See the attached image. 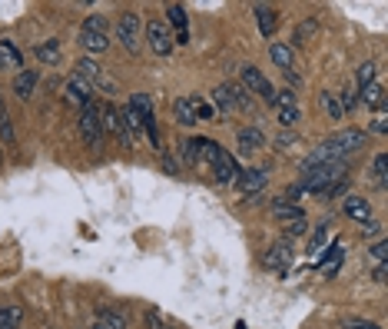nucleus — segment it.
<instances>
[{
  "mask_svg": "<svg viewBox=\"0 0 388 329\" xmlns=\"http://www.w3.org/2000/svg\"><path fill=\"white\" fill-rule=\"evenodd\" d=\"M110 23H107V17L103 13H90L83 23H80V47H83L86 54H103L110 47Z\"/></svg>",
  "mask_w": 388,
  "mask_h": 329,
  "instance_id": "nucleus-1",
  "label": "nucleus"
},
{
  "mask_svg": "<svg viewBox=\"0 0 388 329\" xmlns=\"http://www.w3.org/2000/svg\"><path fill=\"white\" fill-rule=\"evenodd\" d=\"M325 146H329V154H332V160H348V156H355L362 146L368 143V133L358 130V127H342L339 133H332L329 140H322Z\"/></svg>",
  "mask_w": 388,
  "mask_h": 329,
  "instance_id": "nucleus-2",
  "label": "nucleus"
},
{
  "mask_svg": "<svg viewBox=\"0 0 388 329\" xmlns=\"http://www.w3.org/2000/svg\"><path fill=\"white\" fill-rule=\"evenodd\" d=\"M76 130H80V137H83V143L90 146V150H97V146H103V117H100V103L97 100H90L86 107H80V117H76Z\"/></svg>",
  "mask_w": 388,
  "mask_h": 329,
  "instance_id": "nucleus-3",
  "label": "nucleus"
},
{
  "mask_svg": "<svg viewBox=\"0 0 388 329\" xmlns=\"http://www.w3.org/2000/svg\"><path fill=\"white\" fill-rule=\"evenodd\" d=\"M113 40H119V47L127 50V54H136L140 50V40H143V21L136 11H127L119 13L117 21V37Z\"/></svg>",
  "mask_w": 388,
  "mask_h": 329,
  "instance_id": "nucleus-4",
  "label": "nucleus"
},
{
  "mask_svg": "<svg viewBox=\"0 0 388 329\" xmlns=\"http://www.w3.org/2000/svg\"><path fill=\"white\" fill-rule=\"evenodd\" d=\"M239 87L249 90V93H256V97H262V103H276V87H272L269 77L252 64L239 67Z\"/></svg>",
  "mask_w": 388,
  "mask_h": 329,
  "instance_id": "nucleus-5",
  "label": "nucleus"
},
{
  "mask_svg": "<svg viewBox=\"0 0 388 329\" xmlns=\"http://www.w3.org/2000/svg\"><path fill=\"white\" fill-rule=\"evenodd\" d=\"M213 107L216 113H233V110L249 107V93L239 83H219L213 93Z\"/></svg>",
  "mask_w": 388,
  "mask_h": 329,
  "instance_id": "nucleus-6",
  "label": "nucleus"
},
{
  "mask_svg": "<svg viewBox=\"0 0 388 329\" xmlns=\"http://www.w3.org/2000/svg\"><path fill=\"white\" fill-rule=\"evenodd\" d=\"M100 117H103V133H110L113 140L119 143V146H133V137L127 133V127H123V113H119L117 103H100Z\"/></svg>",
  "mask_w": 388,
  "mask_h": 329,
  "instance_id": "nucleus-7",
  "label": "nucleus"
},
{
  "mask_svg": "<svg viewBox=\"0 0 388 329\" xmlns=\"http://www.w3.org/2000/svg\"><path fill=\"white\" fill-rule=\"evenodd\" d=\"M209 170H213V176H216V183H223V187H229V183H236L239 180V173H242V170H239V160L233 154H229L226 146H219V150H216V156L213 160H209Z\"/></svg>",
  "mask_w": 388,
  "mask_h": 329,
  "instance_id": "nucleus-8",
  "label": "nucleus"
},
{
  "mask_svg": "<svg viewBox=\"0 0 388 329\" xmlns=\"http://www.w3.org/2000/svg\"><path fill=\"white\" fill-rule=\"evenodd\" d=\"M143 33H146V44H150V50L156 57H170L172 54V33L170 27H166V21H150L146 27H143Z\"/></svg>",
  "mask_w": 388,
  "mask_h": 329,
  "instance_id": "nucleus-9",
  "label": "nucleus"
},
{
  "mask_svg": "<svg viewBox=\"0 0 388 329\" xmlns=\"http://www.w3.org/2000/svg\"><path fill=\"white\" fill-rule=\"evenodd\" d=\"M262 263H266V270H272L276 276L289 273V266H292V246H289V240L272 243L269 250H266V256H262Z\"/></svg>",
  "mask_w": 388,
  "mask_h": 329,
  "instance_id": "nucleus-10",
  "label": "nucleus"
},
{
  "mask_svg": "<svg viewBox=\"0 0 388 329\" xmlns=\"http://www.w3.org/2000/svg\"><path fill=\"white\" fill-rule=\"evenodd\" d=\"M64 100L70 103V107L80 110V107H86V103L93 100V87H90L83 77H76V74H74V77L64 83Z\"/></svg>",
  "mask_w": 388,
  "mask_h": 329,
  "instance_id": "nucleus-11",
  "label": "nucleus"
},
{
  "mask_svg": "<svg viewBox=\"0 0 388 329\" xmlns=\"http://www.w3.org/2000/svg\"><path fill=\"white\" fill-rule=\"evenodd\" d=\"M166 21H170V27L176 33H172V44H189V17H186V7H180V4H170L166 7Z\"/></svg>",
  "mask_w": 388,
  "mask_h": 329,
  "instance_id": "nucleus-12",
  "label": "nucleus"
},
{
  "mask_svg": "<svg viewBox=\"0 0 388 329\" xmlns=\"http://www.w3.org/2000/svg\"><path fill=\"white\" fill-rule=\"evenodd\" d=\"M319 270H322L325 276H335L339 270H342V263H345V250H342V243H329V250H322L319 256L312 260Z\"/></svg>",
  "mask_w": 388,
  "mask_h": 329,
  "instance_id": "nucleus-13",
  "label": "nucleus"
},
{
  "mask_svg": "<svg viewBox=\"0 0 388 329\" xmlns=\"http://www.w3.org/2000/svg\"><path fill=\"white\" fill-rule=\"evenodd\" d=\"M266 183H269V176H266V170H242L236 180V187L246 193V200H256L262 190H266Z\"/></svg>",
  "mask_w": 388,
  "mask_h": 329,
  "instance_id": "nucleus-14",
  "label": "nucleus"
},
{
  "mask_svg": "<svg viewBox=\"0 0 388 329\" xmlns=\"http://www.w3.org/2000/svg\"><path fill=\"white\" fill-rule=\"evenodd\" d=\"M236 146H239V154H242V156L259 154V150L266 146V133L259 130V127H242L239 137H236Z\"/></svg>",
  "mask_w": 388,
  "mask_h": 329,
  "instance_id": "nucleus-15",
  "label": "nucleus"
},
{
  "mask_svg": "<svg viewBox=\"0 0 388 329\" xmlns=\"http://www.w3.org/2000/svg\"><path fill=\"white\" fill-rule=\"evenodd\" d=\"M252 13H256L259 33H262V37H272V33H276V23H279V13H276V7H269V4H256V7H252Z\"/></svg>",
  "mask_w": 388,
  "mask_h": 329,
  "instance_id": "nucleus-16",
  "label": "nucleus"
},
{
  "mask_svg": "<svg viewBox=\"0 0 388 329\" xmlns=\"http://www.w3.org/2000/svg\"><path fill=\"white\" fill-rule=\"evenodd\" d=\"M37 70H27V67H23L20 74H17V77H13V97L17 100H30L33 97V90H37Z\"/></svg>",
  "mask_w": 388,
  "mask_h": 329,
  "instance_id": "nucleus-17",
  "label": "nucleus"
},
{
  "mask_svg": "<svg viewBox=\"0 0 388 329\" xmlns=\"http://www.w3.org/2000/svg\"><path fill=\"white\" fill-rule=\"evenodd\" d=\"M345 217L355 219V223H368L372 219V203L365 197H345Z\"/></svg>",
  "mask_w": 388,
  "mask_h": 329,
  "instance_id": "nucleus-18",
  "label": "nucleus"
},
{
  "mask_svg": "<svg viewBox=\"0 0 388 329\" xmlns=\"http://www.w3.org/2000/svg\"><path fill=\"white\" fill-rule=\"evenodd\" d=\"M0 67L4 70H17V74L23 70V54L13 40H0Z\"/></svg>",
  "mask_w": 388,
  "mask_h": 329,
  "instance_id": "nucleus-19",
  "label": "nucleus"
},
{
  "mask_svg": "<svg viewBox=\"0 0 388 329\" xmlns=\"http://www.w3.org/2000/svg\"><path fill=\"white\" fill-rule=\"evenodd\" d=\"M269 57H272V64L279 67L282 74H289L292 67H295V50H292V44H282V40H276V44L269 47Z\"/></svg>",
  "mask_w": 388,
  "mask_h": 329,
  "instance_id": "nucleus-20",
  "label": "nucleus"
},
{
  "mask_svg": "<svg viewBox=\"0 0 388 329\" xmlns=\"http://www.w3.org/2000/svg\"><path fill=\"white\" fill-rule=\"evenodd\" d=\"M97 326H103V329H127V313H119L117 306H100L97 309Z\"/></svg>",
  "mask_w": 388,
  "mask_h": 329,
  "instance_id": "nucleus-21",
  "label": "nucleus"
},
{
  "mask_svg": "<svg viewBox=\"0 0 388 329\" xmlns=\"http://www.w3.org/2000/svg\"><path fill=\"white\" fill-rule=\"evenodd\" d=\"M60 40H43V44H37L33 47V57L40 60V64H47V67H57L60 64Z\"/></svg>",
  "mask_w": 388,
  "mask_h": 329,
  "instance_id": "nucleus-22",
  "label": "nucleus"
},
{
  "mask_svg": "<svg viewBox=\"0 0 388 329\" xmlns=\"http://www.w3.org/2000/svg\"><path fill=\"white\" fill-rule=\"evenodd\" d=\"M76 77H83L86 83H90V87H97V83H100L103 77H107V74H103V67H97V60L83 57V60L76 64Z\"/></svg>",
  "mask_w": 388,
  "mask_h": 329,
  "instance_id": "nucleus-23",
  "label": "nucleus"
},
{
  "mask_svg": "<svg viewBox=\"0 0 388 329\" xmlns=\"http://www.w3.org/2000/svg\"><path fill=\"white\" fill-rule=\"evenodd\" d=\"M319 100H322V107H325V113H329V120H345V107H342V100H339V93H335V90H322V93H319Z\"/></svg>",
  "mask_w": 388,
  "mask_h": 329,
  "instance_id": "nucleus-24",
  "label": "nucleus"
},
{
  "mask_svg": "<svg viewBox=\"0 0 388 329\" xmlns=\"http://www.w3.org/2000/svg\"><path fill=\"white\" fill-rule=\"evenodd\" d=\"M172 113H176V123H183V127H196V113H193V103L189 97H176L172 100Z\"/></svg>",
  "mask_w": 388,
  "mask_h": 329,
  "instance_id": "nucleus-25",
  "label": "nucleus"
},
{
  "mask_svg": "<svg viewBox=\"0 0 388 329\" xmlns=\"http://www.w3.org/2000/svg\"><path fill=\"white\" fill-rule=\"evenodd\" d=\"M272 217L282 219V223H289V219H302L305 213H302L295 203H289V200H272Z\"/></svg>",
  "mask_w": 388,
  "mask_h": 329,
  "instance_id": "nucleus-26",
  "label": "nucleus"
},
{
  "mask_svg": "<svg viewBox=\"0 0 388 329\" xmlns=\"http://www.w3.org/2000/svg\"><path fill=\"white\" fill-rule=\"evenodd\" d=\"M358 100H362L368 110H382V107H385V87H382V83L375 80L372 87L362 90V97H358Z\"/></svg>",
  "mask_w": 388,
  "mask_h": 329,
  "instance_id": "nucleus-27",
  "label": "nucleus"
},
{
  "mask_svg": "<svg viewBox=\"0 0 388 329\" xmlns=\"http://www.w3.org/2000/svg\"><path fill=\"white\" fill-rule=\"evenodd\" d=\"M325 243H329V223H319L312 230V236H309V256H312V260L325 250Z\"/></svg>",
  "mask_w": 388,
  "mask_h": 329,
  "instance_id": "nucleus-28",
  "label": "nucleus"
},
{
  "mask_svg": "<svg viewBox=\"0 0 388 329\" xmlns=\"http://www.w3.org/2000/svg\"><path fill=\"white\" fill-rule=\"evenodd\" d=\"M129 107L140 113V120H153L156 113H153V100H150V93H133V97L127 100Z\"/></svg>",
  "mask_w": 388,
  "mask_h": 329,
  "instance_id": "nucleus-29",
  "label": "nucleus"
},
{
  "mask_svg": "<svg viewBox=\"0 0 388 329\" xmlns=\"http://www.w3.org/2000/svg\"><path fill=\"white\" fill-rule=\"evenodd\" d=\"M375 64H372V60H365V64L358 67L355 70V93H362V90L365 87H372V83H375Z\"/></svg>",
  "mask_w": 388,
  "mask_h": 329,
  "instance_id": "nucleus-30",
  "label": "nucleus"
},
{
  "mask_svg": "<svg viewBox=\"0 0 388 329\" xmlns=\"http://www.w3.org/2000/svg\"><path fill=\"white\" fill-rule=\"evenodd\" d=\"M315 30H319V23H315V17H305V21L295 27V37H292V44L295 47H302V44H309L315 37Z\"/></svg>",
  "mask_w": 388,
  "mask_h": 329,
  "instance_id": "nucleus-31",
  "label": "nucleus"
},
{
  "mask_svg": "<svg viewBox=\"0 0 388 329\" xmlns=\"http://www.w3.org/2000/svg\"><path fill=\"white\" fill-rule=\"evenodd\" d=\"M189 103H193L196 120H216V117H219V113H216V107H213V100H206V97H189Z\"/></svg>",
  "mask_w": 388,
  "mask_h": 329,
  "instance_id": "nucleus-32",
  "label": "nucleus"
},
{
  "mask_svg": "<svg viewBox=\"0 0 388 329\" xmlns=\"http://www.w3.org/2000/svg\"><path fill=\"white\" fill-rule=\"evenodd\" d=\"M23 313L20 306H0V329H20Z\"/></svg>",
  "mask_w": 388,
  "mask_h": 329,
  "instance_id": "nucleus-33",
  "label": "nucleus"
},
{
  "mask_svg": "<svg viewBox=\"0 0 388 329\" xmlns=\"http://www.w3.org/2000/svg\"><path fill=\"white\" fill-rule=\"evenodd\" d=\"M276 117H279L282 130H295V123H299V107H276Z\"/></svg>",
  "mask_w": 388,
  "mask_h": 329,
  "instance_id": "nucleus-34",
  "label": "nucleus"
},
{
  "mask_svg": "<svg viewBox=\"0 0 388 329\" xmlns=\"http://www.w3.org/2000/svg\"><path fill=\"white\" fill-rule=\"evenodd\" d=\"M272 146H276L279 154H289L292 146H299V133H295V130H282L279 137L272 140Z\"/></svg>",
  "mask_w": 388,
  "mask_h": 329,
  "instance_id": "nucleus-35",
  "label": "nucleus"
},
{
  "mask_svg": "<svg viewBox=\"0 0 388 329\" xmlns=\"http://www.w3.org/2000/svg\"><path fill=\"white\" fill-rule=\"evenodd\" d=\"M385 173H388V156L378 154L375 160H372V180H375L378 187H385Z\"/></svg>",
  "mask_w": 388,
  "mask_h": 329,
  "instance_id": "nucleus-36",
  "label": "nucleus"
},
{
  "mask_svg": "<svg viewBox=\"0 0 388 329\" xmlns=\"http://www.w3.org/2000/svg\"><path fill=\"white\" fill-rule=\"evenodd\" d=\"M282 230H286V236H305V230H309V219H289V223H282Z\"/></svg>",
  "mask_w": 388,
  "mask_h": 329,
  "instance_id": "nucleus-37",
  "label": "nucleus"
},
{
  "mask_svg": "<svg viewBox=\"0 0 388 329\" xmlns=\"http://www.w3.org/2000/svg\"><path fill=\"white\" fill-rule=\"evenodd\" d=\"M365 253H368V260H372V263H385V256H388V243H385V240H375Z\"/></svg>",
  "mask_w": 388,
  "mask_h": 329,
  "instance_id": "nucleus-38",
  "label": "nucleus"
},
{
  "mask_svg": "<svg viewBox=\"0 0 388 329\" xmlns=\"http://www.w3.org/2000/svg\"><path fill=\"white\" fill-rule=\"evenodd\" d=\"M362 236H365V240H382V223H375V219L362 223Z\"/></svg>",
  "mask_w": 388,
  "mask_h": 329,
  "instance_id": "nucleus-39",
  "label": "nucleus"
},
{
  "mask_svg": "<svg viewBox=\"0 0 388 329\" xmlns=\"http://www.w3.org/2000/svg\"><path fill=\"white\" fill-rule=\"evenodd\" d=\"M0 137H4V143H7V146H13V143H17V137H13V123H11V117H4V120H0Z\"/></svg>",
  "mask_w": 388,
  "mask_h": 329,
  "instance_id": "nucleus-40",
  "label": "nucleus"
},
{
  "mask_svg": "<svg viewBox=\"0 0 388 329\" xmlns=\"http://www.w3.org/2000/svg\"><path fill=\"white\" fill-rule=\"evenodd\" d=\"M339 100H342L345 113H348V110H355V107H358V93H355V90H345V93H339Z\"/></svg>",
  "mask_w": 388,
  "mask_h": 329,
  "instance_id": "nucleus-41",
  "label": "nucleus"
},
{
  "mask_svg": "<svg viewBox=\"0 0 388 329\" xmlns=\"http://www.w3.org/2000/svg\"><path fill=\"white\" fill-rule=\"evenodd\" d=\"M372 279H375V283H385V279H388V263H375V270H372Z\"/></svg>",
  "mask_w": 388,
  "mask_h": 329,
  "instance_id": "nucleus-42",
  "label": "nucleus"
},
{
  "mask_svg": "<svg viewBox=\"0 0 388 329\" xmlns=\"http://www.w3.org/2000/svg\"><path fill=\"white\" fill-rule=\"evenodd\" d=\"M372 133L385 137V133H388V120H385V117H375V120H372Z\"/></svg>",
  "mask_w": 388,
  "mask_h": 329,
  "instance_id": "nucleus-43",
  "label": "nucleus"
},
{
  "mask_svg": "<svg viewBox=\"0 0 388 329\" xmlns=\"http://www.w3.org/2000/svg\"><path fill=\"white\" fill-rule=\"evenodd\" d=\"M345 329H382V326H375V323H355V326H345Z\"/></svg>",
  "mask_w": 388,
  "mask_h": 329,
  "instance_id": "nucleus-44",
  "label": "nucleus"
},
{
  "mask_svg": "<svg viewBox=\"0 0 388 329\" xmlns=\"http://www.w3.org/2000/svg\"><path fill=\"white\" fill-rule=\"evenodd\" d=\"M4 117H7V110H4V100H0V120H4Z\"/></svg>",
  "mask_w": 388,
  "mask_h": 329,
  "instance_id": "nucleus-45",
  "label": "nucleus"
},
{
  "mask_svg": "<svg viewBox=\"0 0 388 329\" xmlns=\"http://www.w3.org/2000/svg\"><path fill=\"white\" fill-rule=\"evenodd\" d=\"M93 329H103V326H93Z\"/></svg>",
  "mask_w": 388,
  "mask_h": 329,
  "instance_id": "nucleus-46",
  "label": "nucleus"
}]
</instances>
